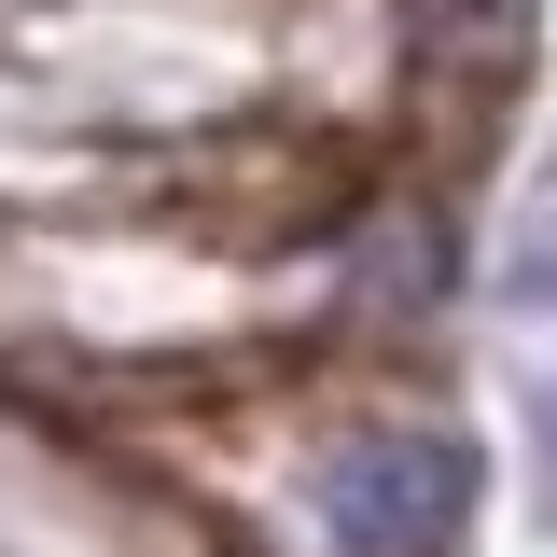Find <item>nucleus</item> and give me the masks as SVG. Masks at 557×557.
I'll return each mask as SVG.
<instances>
[{
  "label": "nucleus",
  "instance_id": "f257e3e1",
  "mask_svg": "<svg viewBox=\"0 0 557 557\" xmlns=\"http://www.w3.org/2000/svg\"><path fill=\"white\" fill-rule=\"evenodd\" d=\"M474 516V446L432 418H376L321 460V544L335 557H446Z\"/></svg>",
  "mask_w": 557,
  "mask_h": 557
},
{
  "label": "nucleus",
  "instance_id": "f03ea898",
  "mask_svg": "<svg viewBox=\"0 0 557 557\" xmlns=\"http://www.w3.org/2000/svg\"><path fill=\"white\" fill-rule=\"evenodd\" d=\"M544 474H557V405H544Z\"/></svg>",
  "mask_w": 557,
  "mask_h": 557
}]
</instances>
